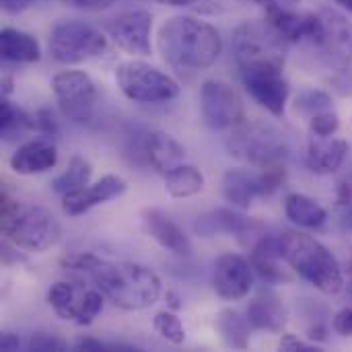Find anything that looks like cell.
I'll return each mask as SVG.
<instances>
[{"label":"cell","mask_w":352,"mask_h":352,"mask_svg":"<svg viewBox=\"0 0 352 352\" xmlns=\"http://www.w3.org/2000/svg\"><path fill=\"white\" fill-rule=\"evenodd\" d=\"M62 268L93 280L103 297L124 311H142L161 295V278L142 264L107 262L89 252H72L62 258Z\"/></svg>","instance_id":"1"},{"label":"cell","mask_w":352,"mask_h":352,"mask_svg":"<svg viewBox=\"0 0 352 352\" xmlns=\"http://www.w3.org/2000/svg\"><path fill=\"white\" fill-rule=\"evenodd\" d=\"M157 45L165 64L182 74L210 68L223 52L217 27L188 14L167 19L159 29Z\"/></svg>","instance_id":"2"},{"label":"cell","mask_w":352,"mask_h":352,"mask_svg":"<svg viewBox=\"0 0 352 352\" xmlns=\"http://www.w3.org/2000/svg\"><path fill=\"white\" fill-rule=\"evenodd\" d=\"M285 262L324 295H338L344 289V270L338 258L316 237L299 231L280 233Z\"/></svg>","instance_id":"3"},{"label":"cell","mask_w":352,"mask_h":352,"mask_svg":"<svg viewBox=\"0 0 352 352\" xmlns=\"http://www.w3.org/2000/svg\"><path fill=\"white\" fill-rule=\"evenodd\" d=\"M2 233L25 252H45L60 241L62 227L47 208L2 194Z\"/></svg>","instance_id":"4"},{"label":"cell","mask_w":352,"mask_h":352,"mask_svg":"<svg viewBox=\"0 0 352 352\" xmlns=\"http://www.w3.org/2000/svg\"><path fill=\"white\" fill-rule=\"evenodd\" d=\"M227 148L233 157L256 169L287 167L291 155L285 136L274 126L264 122L239 124L237 130L229 136Z\"/></svg>","instance_id":"5"},{"label":"cell","mask_w":352,"mask_h":352,"mask_svg":"<svg viewBox=\"0 0 352 352\" xmlns=\"http://www.w3.org/2000/svg\"><path fill=\"white\" fill-rule=\"evenodd\" d=\"M116 82L134 103H167L179 95L175 78L142 60L122 62L116 68Z\"/></svg>","instance_id":"6"},{"label":"cell","mask_w":352,"mask_h":352,"mask_svg":"<svg viewBox=\"0 0 352 352\" xmlns=\"http://www.w3.org/2000/svg\"><path fill=\"white\" fill-rule=\"evenodd\" d=\"M50 56L64 66L97 58L107 47L105 35L82 21H58L50 29Z\"/></svg>","instance_id":"7"},{"label":"cell","mask_w":352,"mask_h":352,"mask_svg":"<svg viewBox=\"0 0 352 352\" xmlns=\"http://www.w3.org/2000/svg\"><path fill=\"white\" fill-rule=\"evenodd\" d=\"M285 39L266 21H243L233 31V54L237 66L285 64Z\"/></svg>","instance_id":"8"},{"label":"cell","mask_w":352,"mask_h":352,"mask_svg":"<svg viewBox=\"0 0 352 352\" xmlns=\"http://www.w3.org/2000/svg\"><path fill=\"white\" fill-rule=\"evenodd\" d=\"M103 293L99 289H85L78 283L60 280L47 291V303L56 316L76 326H91L103 309Z\"/></svg>","instance_id":"9"},{"label":"cell","mask_w":352,"mask_h":352,"mask_svg":"<svg viewBox=\"0 0 352 352\" xmlns=\"http://www.w3.org/2000/svg\"><path fill=\"white\" fill-rule=\"evenodd\" d=\"M285 182V167L270 169H229L223 175V196L235 208H250L256 198H266Z\"/></svg>","instance_id":"10"},{"label":"cell","mask_w":352,"mask_h":352,"mask_svg":"<svg viewBox=\"0 0 352 352\" xmlns=\"http://www.w3.org/2000/svg\"><path fill=\"white\" fill-rule=\"evenodd\" d=\"M241 80L248 93L272 116H283L289 101V80L285 78V64H250L239 66Z\"/></svg>","instance_id":"11"},{"label":"cell","mask_w":352,"mask_h":352,"mask_svg":"<svg viewBox=\"0 0 352 352\" xmlns=\"http://www.w3.org/2000/svg\"><path fill=\"white\" fill-rule=\"evenodd\" d=\"M200 111L204 124L214 130H229L243 124V99L235 87L225 80H204L200 87Z\"/></svg>","instance_id":"12"},{"label":"cell","mask_w":352,"mask_h":352,"mask_svg":"<svg viewBox=\"0 0 352 352\" xmlns=\"http://www.w3.org/2000/svg\"><path fill=\"white\" fill-rule=\"evenodd\" d=\"M54 97L62 109V113L76 122L85 124L91 120L95 101H97V85L82 70H62L52 78Z\"/></svg>","instance_id":"13"},{"label":"cell","mask_w":352,"mask_h":352,"mask_svg":"<svg viewBox=\"0 0 352 352\" xmlns=\"http://www.w3.org/2000/svg\"><path fill=\"white\" fill-rule=\"evenodd\" d=\"M266 21L289 43L309 41L318 47L324 41L326 25H324L322 14L295 12L285 4H272V6H266Z\"/></svg>","instance_id":"14"},{"label":"cell","mask_w":352,"mask_h":352,"mask_svg":"<svg viewBox=\"0 0 352 352\" xmlns=\"http://www.w3.org/2000/svg\"><path fill=\"white\" fill-rule=\"evenodd\" d=\"M326 33L324 41L318 45L322 60L340 74L352 72V23L338 10L324 8L322 12Z\"/></svg>","instance_id":"15"},{"label":"cell","mask_w":352,"mask_h":352,"mask_svg":"<svg viewBox=\"0 0 352 352\" xmlns=\"http://www.w3.org/2000/svg\"><path fill=\"white\" fill-rule=\"evenodd\" d=\"M151 31H153V14L148 10H126L113 16L107 23V35L132 56H148L151 54Z\"/></svg>","instance_id":"16"},{"label":"cell","mask_w":352,"mask_h":352,"mask_svg":"<svg viewBox=\"0 0 352 352\" xmlns=\"http://www.w3.org/2000/svg\"><path fill=\"white\" fill-rule=\"evenodd\" d=\"M254 285L252 262L239 254H223L212 268V287L221 299L239 301L250 295Z\"/></svg>","instance_id":"17"},{"label":"cell","mask_w":352,"mask_h":352,"mask_svg":"<svg viewBox=\"0 0 352 352\" xmlns=\"http://www.w3.org/2000/svg\"><path fill=\"white\" fill-rule=\"evenodd\" d=\"M126 182L118 175H103L99 182L89 184L76 192L62 196V208L68 217H80L99 204L111 202L126 194Z\"/></svg>","instance_id":"18"},{"label":"cell","mask_w":352,"mask_h":352,"mask_svg":"<svg viewBox=\"0 0 352 352\" xmlns=\"http://www.w3.org/2000/svg\"><path fill=\"white\" fill-rule=\"evenodd\" d=\"M194 231L202 237L227 233V235L239 237L245 243V239H250V237H260L264 233V225L254 219H248L245 214H241L237 210L217 208L212 212L198 217V221L194 223Z\"/></svg>","instance_id":"19"},{"label":"cell","mask_w":352,"mask_h":352,"mask_svg":"<svg viewBox=\"0 0 352 352\" xmlns=\"http://www.w3.org/2000/svg\"><path fill=\"white\" fill-rule=\"evenodd\" d=\"M280 260H285L280 248V235L264 231L252 243V256H250L252 268L266 285H283L289 283L291 276L280 266Z\"/></svg>","instance_id":"20"},{"label":"cell","mask_w":352,"mask_h":352,"mask_svg":"<svg viewBox=\"0 0 352 352\" xmlns=\"http://www.w3.org/2000/svg\"><path fill=\"white\" fill-rule=\"evenodd\" d=\"M10 169L19 175H37L56 167L58 148L50 136H41L29 142H23L8 159Z\"/></svg>","instance_id":"21"},{"label":"cell","mask_w":352,"mask_h":352,"mask_svg":"<svg viewBox=\"0 0 352 352\" xmlns=\"http://www.w3.org/2000/svg\"><path fill=\"white\" fill-rule=\"evenodd\" d=\"M142 223H144L148 235L163 250H167V252H171L173 256H179V258H188L192 254V241H190V237L163 210H159V208L144 210L142 212Z\"/></svg>","instance_id":"22"},{"label":"cell","mask_w":352,"mask_h":352,"mask_svg":"<svg viewBox=\"0 0 352 352\" xmlns=\"http://www.w3.org/2000/svg\"><path fill=\"white\" fill-rule=\"evenodd\" d=\"M142 157L144 161L161 175H167L171 169L186 161V148L165 132H148L142 140Z\"/></svg>","instance_id":"23"},{"label":"cell","mask_w":352,"mask_h":352,"mask_svg":"<svg viewBox=\"0 0 352 352\" xmlns=\"http://www.w3.org/2000/svg\"><path fill=\"white\" fill-rule=\"evenodd\" d=\"M346 155H349V142L344 138L314 136L307 144L305 163L309 171L318 175H330L342 167Z\"/></svg>","instance_id":"24"},{"label":"cell","mask_w":352,"mask_h":352,"mask_svg":"<svg viewBox=\"0 0 352 352\" xmlns=\"http://www.w3.org/2000/svg\"><path fill=\"white\" fill-rule=\"evenodd\" d=\"M248 322L254 330L278 334L287 326V307L272 289H262L248 307Z\"/></svg>","instance_id":"25"},{"label":"cell","mask_w":352,"mask_h":352,"mask_svg":"<svg viewBox=\"0 0 352 352\" xmlns=\"http://www.w3.org/2000/svg\"><path fill=\"white\" fill-rule=\"evenodd\" d=\"M0 52L6 62L12 64H33L41 58L39 41L21 29L4 27L0 31Z\"/></svg>","instance_id":"26"},{"label":"cell","mask_w":352,"mask_h":352,"mask_svg":"<svg viewBox=\"0 0 352 352\" xmlns=\"http://www.w3.org/2000/svg\"><path fill=\"white\" fill-rule=\"evenodd\" d=\"M285 214L301 229H320L328 221L326 208L307 194H289L285 198Z\"/></svg>","instance_id":"27"},{"label":"cell","mask_w":352,"mask_h":352,"mask_svg":"<svg viewBox=\"0 0 352 352\" xmlns=\"http://www.w3.org/2000/svg\"><path fill=\"white\" fill-rule=\"evenodd\" d=\"M217 332L229 349L245 351L250 346V322L235 309H223L217 316Z\"/></svg>","instance_id":"28"},{"label":"cell","mask_w":352,"mask_h":352,"mask_svg":"<svg viewBox=\"0 0 352 352\" xmlns=\"http://www.w3.org/2000/svg\"><path fill=\"white\" fill-rule=\"evenodd\" d=\"M165 190L173 198H190L204 190V175L194 165H177L165 175Z\"/></svg>","instance_id":"29"},{"label":"cell","mask_w":352,"mask_h":352,"mask_svg":"<svg viewBox=\"0 0 352 352\" xmlns=\"http://www.w3.org/2000/svg\"><path fill=\"white\" fill-rule=\"evenodd\" d=\"M91 175H93V169H91V163L78 155H74L66 167L64 173H60L56 179H52V190L60 196H66L70 192H76L85 186H89L91 182Z\"/></svg>","instance_id":"30"},{"label":"cell","mask_w":352,"mask_h":352,"mask_svg":"<svg viewBox=\"0 0 352 352\" xmlns=\"http://www.w3.org/2000/svg\"><path fill=\"white\" fill-rule=\"evenodd\" d=\"M0 130L2 138L6 142L21 138L25 132L33 130V116L27 111L19 109L14 103H10L6 97H2V107H0Z\"/></svg>","instance_id":"31"},{"label":"cell","mask_w":352,"mask_h":352,"mask_svg":"<svg viewBox=\"0 0 352 352\" xmlns=\"http://www.w3.org/2000/svg\"><path fill=\"white\" fill-rule=\"evenodd\" d=\"M326 109H332V97L322 89H305L295 97V111L307 120Z\"/></svg>","instance_id":"32"},{"label":"cell","mask_w":352,"mask_h":352,"mask_svg":"<svg viewBox=\"0 0 352 352\" xmlns=\"http://www.w3.org/2000/svg\"><path fill=\"white\" fill-rule=\"evenodd\" d=\"M153 328L161 338H165L171 344H184L186 340V328L182 320L173 311H159L153 318Z\"/></svg>","instance_id":"33"},{"label":"cell","mask_w":352,"mask_h":352,"mask_svg":"<svg viewBox=\"0 0 352 352\" xmlns=\"http://www.w3.org/2000/svg\"><path fill=\"white\" fill-rule=\"evenodd\" d=\"M309 130L314 136H334L340 130V116L334 109H326L309 118Z\"/></svg>","instance_id":"34"},{"label":"cell","mask_w":352,"mask_h":352,"mask_svg":"<svg viewBox=\"0 0 352 352\" xmlns=\"http://www.w3.org/2000/svg\"><path fill=\"white\" fill-rule=\"evenodd\" d=\"M33 130L41 136H56L58 134V122L54 118V111L47 107H41L33 113Z\"/></svg>","instance_id":"35"},{"label":"cell","mask_w":352,"mask_h":352,"mask_svg":"<svg viewBox=\"0 0 352 352\" xmlns=\"http://www.w3.org/2000/svg\"><path fill=\"white\" fill-rule=\"evenodd\" d=\"M68 344L52 334H33L27 342V351H66Z\"/></svg>","instance_id":"36"},{"label":"cell","mask_w":352,"mask_h":352,"mask_svg":"<svg viewBox=\"0 0 352 352\" xmlns=\"http://www.w3.org/2000/svg\"><path fill=\"white\" fill-rule=\"evenodd\" d=\"M280 351H289V352H316L320 351V346L316 342H307V340H301L299 336L295 334H287L280 338Z\"/></svg>","instance_id":"37"},{"label":"cell","mask_w":352,"mask_h":352,"mask_svg":"<svg viewBox=\"0 0 352 352\" xmlns=\"http://www.w3.org/2000/svg\"><path fill=\"white\" fill-rule=\"evenodd\" d=\"M332 326H334V330H336L340 336H352V307L340 309V311L334 316Z\"/></svg>","instance_id":"38"},{"label":"cell","mask_w":352,"mask_h":352,"mask_svg":"<svg viewBox=\"0 0 352 352\" xmlns=\"http://www.w3.org/2000/svg\"><path fill=\"white\" fill-rule=\"evenodd\" d=\"M19 245H14L12 241H4L2 243V262L6 264V266H12V264H19V262H25V256L23 254H19Z\"/></svg>","instance_id":"39"},{"label":"cell","mask_w":352,"mask_h":352,"mask_svg":"<svg viewBox=\"0 0 352 352\" xmlns=\"http://www.w3.org/2000/svg\"><path fill=\"white\" fill-rule=\"evenodd\" d=\"M72 8L78 10H105L109 8L116 0H66Z\"/></svg>","instance_id":"40"},{"label":"cell","mask_w":352,"mask_h":352,"mask_svg":"<svg viewBox=\"0 0 352 352\" xmlns=\"http://www.w3.org/2000/svg\"><path fill=\"white\" fill-rule=\"evenodd\" d=\"M74 351H91V352H99V351H109V346L97 338H89V336H82V338H76L74 340Z\"/></svg>","instance_id":"41"},{"label":"cell","mask_w":352,"mask_h":352,"mask_svg":"<svg viewBox=\"0 0 352 352\" xmlns=\"http://www.w3.org/2000/svg\"><path fill=\"white\" fill-rule=\"evenodd\" d=\"M307 338L316 344H324V342H328V328L318 322L316 326L307 328Z\"/></svg>","instance_id":"42"},{"label":"cell","mask_w":352,"mask_h":352,"mask_svg":"<svg viewBox=\"0 0 352 352\" xmlns=\"http://www.w3.org/2000/svg\"><path fill=\"white\" fill-rule=\"evenodd\" d=\"M31 2H33V0H0L2 10H4L6 14H19V12H23Z\"/></svg>","instance_id":"43"},{"label":"cell","mask_w":352,"mask_h":352,"mask_svg":"<svg viewBox=\"0 0 352 352\" xmlns=\"http://www.w3.org/2000/svg\"><path fill=\"white\" fill-rule=\"evenodd\" d=\"M19 346H21V338H19L16 334L4 332V334L0 336V349H2V351H19Z\"/></svg>","instance_id":"44"},{"label":"cell","mask_w":352,"mask_h":352,"mask_svg":"<svg viewBox=\"0 0 352 352\" xmlns=\"http://www.w3.org/2000/svg\"><path fill=\"white\" fill-rule=\"evenodd\" d=\"M165 301H167V305L173 309V311H177V309H182V299H179V295L177 293H173V291H167V295H165Z\"/></svg>","instance_id":"45"},{"label":"cell","mask_w":352,"mask_h":352,"mask_svg":"<svg viewBox=\"0 0 352 352\" xmlns=\"http://www.w3.org/2000/svg\"><path fill=\"white\" fill-rule=\"evenodd\" d=\"M340 223L344 229L352 231V202L349 206H342V217H340Z\"/></svg>","instance_id":"46"},{"label":"cell","mask_w":352,"mask_h":352,"mask_svg":"<svg viewBox=\"0 0 352 352\" xmlns=\"http://www.w3.org/2000/svg\"><path fill=\"white\" fill-rule=\"evenodd\" d=\"M159 4H165V6H190L198 0H157Z\"/></svg>","instance_id":"47"},{"label":"cell","mask_w":352,"mask_h":352,"mask_svg":"<svg viewBox=\"0 0 352 352\" xmlns=\"http://www.w3.org/2000/svg\"><path fill=\"white\" fill-rule=\"evenodd\" d=\"M254 2H258L262 6H272V4H285V6H289V4H295L299 0H254Z\"/></svg>","instance_id":"48"},{"label":"cell","mask_w":352,"mask_h":352,"mask_svg":"<svg viewBox=\"0 0 352 352\" xmlns=\"http://www.w3.org/2000/svg\"><path fill=\"white\" fill-rule=\"evenodd\" d=\"M10 91H12V78H10L8 74H4V76H2V95L6 97Z\"/></svg>","instance_id":"49"},{"label":"cell","mask_w":352,"mask_h":352,"mask_svg":"<svg viewBox=\"0 0 352 352\" xmlns=\"http://www.w3.org/2000/svg\"><path fill=\"white\" fill-rule=\"evenodd\" d=\"M349 274H351V280H349V295L352 297V250H351V258H349V266H346Z\"/></svg>","instance_id":"50"},{"label":"cell","mask_w":352,"mask_h":352,"mask_svg":"<svg viewBox=\"0 0 352 352\" xmlns=\"http://www.w3.org/2000/svg\"><path fill=\"white\" fill-rule=\"evenodd\" d=\"M336 2H338L344 10H349L352 14V0H336Z\"/></svg>","instance_id":"51"}]
</instances>
